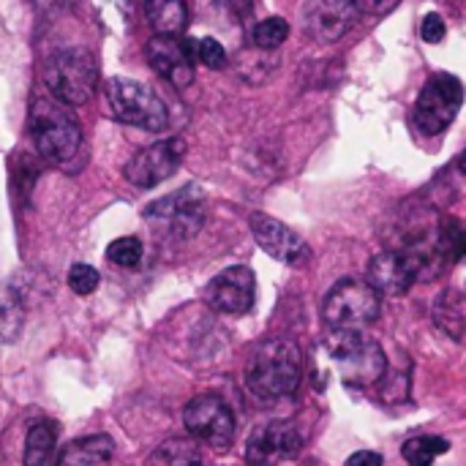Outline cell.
<instances>
[{
	"label": "cell",
	"mask_w": 466,
	"mask_h": 466,
	"mask_svg": "<svg viewBox=\"0 0 466 466\" xmlns=\"http://www.w3.org/2000/svg\"><path fill=\"white\" fill-rule=\"evenodd\" d=\"M246 390L265 404L292 396L303 380V352L292 339H268L246 360Z\"/></svg>",
	"instance_id": "obj_1"
},
{
	"label": "cell",
	"mask_w": 466,
	"mask_h": 466,
	"mask_svg": "<svg viewBox=\"0 0 466 466\" xmlns=\"http://www.w3.org/2000/svg\"><path fill=\"white\" fill-rule=\"evenodd\" d=\"M27 123L33 145L44 161L55 167H71L82 156L85 137L71 106L52 96H35L27 112Z\"/></svg>",
	"instance_id": "obj_2"
},
{
	"label": "cell",
	"mask_w": 466,
	"mask_h": 466,
	"mask_svg": "<svg viewBox=\"0 0 466 466\" xmlns=\"http://www.w3.org/2000/svg\"><path fill=\"white\" fill-rule=\"evenodd\" d=\"M44 82L49 96L66 106H82L93 98L98 85L96 55L85 46L55 49L44 63Z\"/></svg>",
	"instance_id": "obj_3"
},
{
	"label": "cell",
	"mask_w": 466,
	"mask_h": 466,
	"mask_svg": "<svg viewBox=\"0 0 466 466\" xmlns=\"http://www.w3.org/2000/svg\"><path fill=\"white\" fill-rule=\"evenodd\" d=\"M325 347L330 358L336 360L341 380L352 388H371L380 385L388 374V358L380 341L363 336V333H347V330H328Z\"/></svg>",
	"instance_id": "obj_4"
},
{
	"label": "cell",
	"mask_w": 466,
	"mask_h": 466,
	"mask_svg": "<svg viewBox=\"0 0 466 466\" xmlns=\"http://www.w3.org/2000/svg\"><path fill=\"white\" fill-rule=\"evenodd\" d=\"M382 309L380 292L360 279H344L339 281L330 295L325 298V325L328 330H347V333H363L369 325L377 322Z\"/></svg>",
	"instance_id": "obj_5"
},
{
	"label": "cell",
	"mask_w": 466,
	"mask_h": 466,
	"mask_svg": "<svg viewBox=\"0 0 466 466\" xmlns=\"http://www.w3.org/2000/svg\"><path fill=\"white\" fill-rule=\"evenodd\" d=\"M112 115L120 123L145 128V131H161L169 123V112L164 98L145 82L128 79V76H112L104 87Z\"/></svg>",
	"instance_id": "obj_6"
},
{
	"label": "cell",
	"mask_w": 466,
	"mask_h": 466,
	"mask_svg": "<svg viewBox=\"0 0 466 466\" xmlns=\"http://www.w3.org/2000/svg\"><path fill=\"white\" fill-rule=\"evenodd\" d=\"M461 101H464L461 79L453 74H445V71L434 74L415 101V109H412L415 128L426 137L442 134L456 120Z\"/></svg>",
	"instance_id": "obj_7"
},
{
	"label": "cell",
	"mask_w": 466,
	"mask_h": 466,
	"mask_svg": "<svg viewBox=\"0 0 466 466\" xmlns=\"http://www.w3.org/2000/svg\"><path fill=\"white\" fill-rule=\"evenodd\" d=\"M183 423L197 445L227 451L235 442V415L229 404L213 393L188 401V407L183 410Z\"/></svg>",
	"instance_id": "obj_8"
},
{
	"label": "cell",
	"mask_w": 466,
	"mask_h": 466,
	"mask_svg": "<svg viewBox=\"0 0 466 466\" xmlns=\"http://www.w3.org/2000/svg\"><path fill=\"white\" fill-rule=\"evenodd\" d=\"M145 218L164 227L175 238H191L205 224V191L197 183H188L186 188L147 205Z\"/></svg>",
	"instance_id": "obj_9"
},
{
	"label": "cell",
	"mask_w": 466,
	"mask_h": 466,
	"mask_svg": "<svg viewBox=\"0 0 466 466\" xmlns=\"http://www.w3.org/2000/svg\"><path fill=\"white\" fill-rule=\"evenodd\" d=\"M186 156V142L180 137L161 139L139 153H134L123 169L126 180L137 188H156L167 177H172Z\"/></svg>",
	"instance_id": "obj_10"
},
{
	"label": "cell",
	"mask_w": 466,
	"mask_h": 466,
	"mask_svg": "<svg viewBox=\"0 0 466 466\" xmlns=\"http://www.w3.org/2000/svg\"><path fill=\"white\" fill-rule=\"evenodd\" d=\"M257 300V279L246 265H232L221 270L205 287V303L227 317H243L254 309Z\"/></svg>",
	"instance_id": "obj_11"
},
{
	"label": "cell",
	"mask_w": 466,
	"mask_h": 466,
	"mask_svg": "<svg viewBox=\"0 0 466 466\" xmlns=\"http://www.w3.org/2000/svg\"><path fill=\"white\" fill-rule=\"evenodd\" d=\"M355 0H303L300 22L309 38L319 44H333L344 38L358 22Z\"/></svg>",
	"instance_id": "obj_12"
},
{
	"label": "cell",
	"mask_w": 466,
	"mask_h": 466,
	"mask_svg": "<svg viewBox=\"0 0 466 466\" xmlns=\"http://www.w3.org/2000/svg\"><path fill=\"white\" fill-rule=\"evenodd\" d=\"M150 68L175 87L194 82V44L180 35H153L145 46Z\"/></svg>",
	"instance_id": "obj_13"
},
{
	"label": "cell",
	"mask_w": 466,
	"mask_h": 466,
	"mask_svg": "<svg viewBox=\"0 0 466 466\" xmlns=\"http://www.w3.org/2000/svg\"><path fill=\"white\" fill-rule=\"evenodd\" d=\"M300 448H303V437L298 426L289 420H273L254 431L246 448V459L251 466H276L295 459Z\"/></svg>",
	"instance_id": "obj_14"
},
{
	"label": "cell",
	"mask_w": 466,
	"mask_h": 466,
	"mask_svg": "<svg viewBox=\"0 0 466 466\" xmlns=\"http://www.w3.org/2000/svg\"><path fill=\"white\" fill-rule=\"evenodd\" d=\"M248 227L254 240L259 243V248L284 262V265H303L309 259V246L303 243V238L298 232H292L287 224H281L279 218L268 216V213H251L248 216Z\"/></svg>",
	"instance_id": "obj_15"
},
{
	"label": "cell",
	"mask_w": 466,
	"mask_h": 466,
	"mask_svg": "<svg viewBox=\"0 0 466 466\" xmlns=\"http://www.w3.org/2000/svg\"><path fill=\"white\" fill-rule=\"evenodd\" d=\"M415 281H420V268L415 257L401 248L382 251L369 262V284L380 295H407Z\"/></svg>",
	"instance_id": "obj_16"
},
{
	"label": "cell",
	"mask_w": 466,
	"mask_h": 466,
	"mask_svg": "<svg viewBox=\"0 0 466 466\" xmlns=\"http://www.w3.org/2000/svg\"><path fill=\"white\" fill-rule=\"evenodd\" d=\"M115 459V442L106 434L82 437L60 453L57 466H112Z\"/></svg>",
	"instance_id": "obj_17"
},
{
	"label": "cell",
	"mask_w": 466,
	"mask_h": 466,
	"mask_svg": "<svg viewBox=\"0 0 466 466\" xmlns=\"http://www.w3.org/2000/svg\"><path fill=\"white\" fill-rule=\"evenodd\" d=\"M434 325L451 336L453 341H461L466 333V300L459 289H445L437 300H434Z\"/></svg>",
	"instance_id": "obj_18"
},
{
	"label": "cell",
	"mask_w": 466,
	"mask_h": 466,
	"mask_svg": "<svg viewBox=\"0 0 466 466\" xmlns=\"http://www.w3.org/2000/svg\"><path fill=\"white\" fill-rule=\"evenodd\" d=\"M145 16L156 35H180L188 25L186 0H145Z\"/></svg>",
	"instance_id": "obj_19"
},
{
	"label": "cell",
	"mask_w": 466,
	"mask_h": 466,
	"mask_svg": "<svg viewBox=\"0 0 466 466\" xmlns=\"http://www.w3.org/2000/svg\"><path fill=\"white\" fill-rule=\"evenodd\" d=\"M55 456H57V429H55L49 420H38V423L30 426V431H27L22 464L55 466Z\"/></svg>",
	"instance_id": "obj_20"
},
{
	"label": "cell",
	"mask_w": 466,
	"mask_h": 466,
	"mask_svg": "<svg viewBox=\"0 0 466 466\" xmlns=\"http://www.w3.org/2000/svg\"><path fill=\"white\" fill-rule=\"evenodd\" d=\"M147 466H208L205 464V453L202 448L191 440V437H177V440H167L161 442L150 459Z\"/></svg>",
	"instance_id": "obj_21"
},
{
	"label": "cell",
	"mask_w": 466,
	"mask_h": 466,
	"mask_svg": "<svg viewBox=\"0 0 466 466\" xmlns=\"http://www.w3.org/2000/svg\"><path fill=\"white\" fill-rule=\"evenodd\" d=\"M25 328V309L14 287L0 281V344H14Z\"/></svg>",
	"instance_id": "obj_22"
},
{
	"label": "cell",
	"mask_w": 466,
	"mask_h": 466,
	"mask_svg": "<svg viewBox=\"0 0 466 466\" xmlns=\"http://www.w3.org/2000/svg\"><path fill=\"white\" fill-rule=\"evenodd\" d=\"M466 248V238H464V227L459 218H451L445 216L437 227V251L442 257L445 265H456L461 262Z\"/></svg>",
	"instance_id": "obj_23"
},
{
	"label": "cell",
	"mask_w": 466,
	"mask_h": 466,
	"mask_svg": "<svg viewBox=\"0 0 466 466\" xmlns=\"http://www.w3.org/2000/svg\"><path fill=\"white\" fill-rule=\"evenodd\" d=\"M448 451H451V442L442 437H412L404 442L401 456L410 466H431L437 461V456Z\"/></svg>",
	"instance_id": "obj_24"
},
{
	"label": "cell",
	"mask_w": 466,
	"mask_h": 466,
	"mask_svg": "<svg viewBox=\"0 0 466 466\" xmlns=\"http://www.w3.org/2000/svg\"><path fill=\"white\" fill-rule=\"evenodd\" d=\"M254 44L259 49H279L289 35V22L284 16H270L254 25Z\"/></svg>",
	"instance_id": "obj_25"
},
{
	"label": "cell",
	"mask_w": 466,
	"mask_h": 466,
	"mask_svg": "<svg viewBox=\"0 0 466 466\" xmlns=\"http://www.w3.org/2000/svg\"><path fill=\"white\" fill-rule=\"evenodd\" d=\"M106 259L112 265H117V268H126V270L139 268V262H142V240L131 238V235L112 240L109 248H106Z\"/></svg>",
	"instance_id": "obj_26"
},
{
	"label": "cell",
	"mask_w": 466,
	"mask_h": 466,
	"mask_svg": "<svg viewBox=\"0 0 466 466\" xmlns=\"http://www.w3.org/2000/svg\"><path fill=\"white\" fill-rule=\"evenodd\" d=\"M194 60L205 63L208 68L218 71L227 66V49L221 46V41H216L213 35H205L194 44Z\"/></svg>",
	"instance_id": "obj_27"
},
{
	"label": "cell",
	"mask_w": 466,
	"mask_h": 466,
	"mask_svg": "<svg viewBox=\"0 0 466 466\" xmlns=\"http://www.w3.org/2000/svg\"><path fill=\"white\" fill-rule=\"evenodd\" d=\"M98 284H101L98 270L90 268V265H85V262H79V265H74V268L68 270V287H71L74 295H82V298H85V295L96 292Z\"/></svg>",
	"instance_id": "obj_28"
},
{
	"label": "cell",
	"mask_w": 466,
	"mask_h": 466,
	"mask_svg": "<svg viewBox=\"0 0 466 466\" xmlns=\"http://www.w3.org/2000/svg\"><path fill=\"white\" fill-rule=\"evenodd\" d=\"M420 35H423V41H429V44H440L445 35H448V25H445V19L440 16V14H426L423 16V22H420Z\"/></svg>",
	"instance_id": "obj_29"
},
{
	"label": "cell",
	"mask_w": 466,
	"mask_h": 466,
	"mask_svg": "<svg viewBox=\"0 0 466 466\" xmlns=\"http://www.w3.org/2000/svg\"><path fill=\"white\" fill-rule=\"evenodd\" d=\"M79 0H33L35 11L44 14V16H55L60 11H71Z\"/></svg>",
	"instance_id": "obj_30"
},
{
	"label": "cell",
	"mask_w": 466,
	"mask_h": 466,
	"mask_svg": "<svg viewBox=\"0 0 466 466\" xmlns=\"http://www.w3.org/2000/svg\"><path fill=\"white\" fill-rule=\"evenodd\" d=\"M396 3L399 0H355V5H358V11H366V14H388V11H393L396 8Z\"/></svg>",
	"instance_id": "obj_31"
},
{
	"label": "cell",
	"mask_w": 466,
	"mask_h": 466,
	"mask_svg": "<svg viewBox=\"0 0 466 466\" xmlns=\"http://www.w3.org/2000/svg\"><path fill=\"white\" fill-rule=\"evenodd\" d=\"M382 456L380 453H374V451H360V453H352L350 459H347V466H382Z\"/></svg>",
	"instance_id": "obj_32"
},
{
	"label": "cell",
	"mask_w": 466,
	"mask_h": 466,
	"mask_svg": "<svg viewBox=\"0 0 466 466\" xmlns=\"http://www.w3.org/2000/svg\"><path fill=\"white\" fill-rule=\"evenodd\" d=\"M229 8L240 16V19H248L254 14V0H227Z\"/></svg>",
	"instance_id": "obj_33"
},
{
	"label": "cell",
	"mask_w": 466,
	"mask_h": 466,
	"mask_svg": "<svg viewBox=\"0 0 466 466\" xmlns=\"http://www.w3.org/2000/svg\"><path fill=\"white\" fill-rule=\"evenodd\" d=\"M248 466H251V464H248Z\"/></svg>",
	"instance_id": "obj_34"
}]
</instances>
